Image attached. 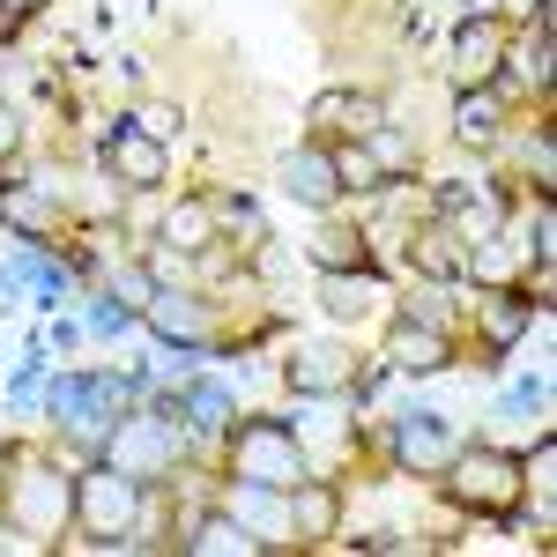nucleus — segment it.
Segmentation results:
<instances>
[{
	"label": "nucleus",
	"instance_id": "obj_8",
	"mask_svg": "<svg viewBox=\"0 0 557 557\" xmlns=\"http://www.w3.org/2000/svg\"><path fill=\"white\" fill-rule=\"evenodd\" d=\"M394 454H401V469H417V475H446V461L461 454V438L438 424V417H409L401 438H394Z\"/></svg>",
	"mask_w": 557,
	"mask_h": 557
},
{
	"label": "nucleus",
	"instance_id": "obj_29",
	"mask_svg": "<svg viewBox=\"0 0 557 557\" xmlns=\"http://www.w3.org/2000/svg\"><path fill=\"white\" fill-rule=\"evenodd\" d=\"M15 141H23V120H15V112H8V104H0V157H8V149H15Z\"/></svg>",
	"mask_w": 557,
	"mask_h": 557
},
{
	"label": "nucleus",
	"instance_id": "obj_20",
	"mask_svg": "<svg viewBox=\"0 0 557 557\" xmlns=\"http://www.w3.org/2000/svg\"><path fill=\"white\" fill-rule=\"evenodd\" d=\"M349 380H357V372H349L343 349H298V357H290V386H298V394H343Z\"/></svg>",
	"mask_w": 557,
	"mask_h": 557
},
{
	"label": "nucleus",
	"instance_id": "obj_15",
	"mask_svg": "<svg viewBox=\"0 0 557 557\" xmlns=\"http://www.w3.org/2000/svg\"><path fill=\"white\" fill-rule=\"evenodd\" d=\"M409 260H417V275H431V283H454V275L469 268V246H461L454 223H431V231L409 238Z\"/></svg>",
	"mask_w": 557,
	"mask_h": 557
},
{
	"label": "nucleus",
	"instance_id": "obj_3",
	"mask_svg": "<svg viewBox=\"0 0 557 557\" xmlns=\"http://www.w3.org/2000/svg\"><path fill=\"white\" fill-rule=\"evenodd\" d=\"M446 483H454V498L475 506V513H513L520 491H528L520 461L513 454H491V446H461V454L446 461Z\"/></svg>",
	"mask_w": 557,
	"mask_h": 557
},
{
	"label": "nucleus",
	"instance_id": "obj_6",
	"mask_svg": "<svg viewBox=\"0 0 557 557\" xmlns=\"http://www.w3.org/2000/svg\"><path fill=\"white\" fill-rule=\"evenodd\" d=\"M380 97H357V89H320L312 97V134H343V141H364L380 127Z\"/></svg>",
	"mask_w": 557,
	"mask_h": 557
},
{
	"label": "nucleus",
	"instance_id": "obj_30",
	"mask_svg": "<svg viewBox=\"0 0 557 557\" xmlns=\"http://www.w3.org/2000/svg\"><path fill=\"white\" fill-rule=\"evenodd\" d=\"M223 223H231V231H260V215L246 209V201H231V209H223Z\"/></svg>",
	"mask_w": 557,
	"mask_h": 557
},
{
	"label": "nucleus",
	"instance_id": "obj_12",
	"mask_svg": "<svg viewBox=\"0 0 557 557\" xmlns=\"http://www.w3.org/2000/svg\"><path fill=\"white\" fill-rule=\"evenodd\" d=\"M320 298H327L335 320H364V312L386 298V283L372 268H320Z\"/></svg>",
	"mask_w": 557,
	"mask_h": 557
},
{
	"label": "nucleus",
	"instance_id": "obj_17",
	"mask_svg": "<svg viewBox=\"0 0 557 557\" xmlns=\"http://www.w3.org/2000/svg\"><path fill=\"white\" fill-rule=\"evenodd\" d=\"M178 550L186 557H253V550H268V543H260L253 528H238L231 513H201V528H194Z\"/></svg>",
	"mask_w": 557,
	"mask_h": 557
},
{
	"label": "nucleus",
	"instance_id": "obj_19",
	"mask_svg": "<svg viewBox=\"0 0 557 557\" xmlns=\"http://www.w3.org/2000/svg\"><path fill=\"white\" fill-rule=\"evenodd\" d=\"M498 120H506L498 83H475V89L454 97V134H461V141H498Z\"/></svg>",
	"mask_w": 557,
	"mask_h": 557
},
{
	"label": "nucleus",
	"instance_id": "obj_21",
	"mask_svg": "<svg viewBox=\"0 0 557 557\" xmlns=\"http://www.w3.org/2000/svg\"><path fill=\"white\" fill-rule=\"evenodd\" d=\"M164 238H172L178 253L209 246V238H215V209H209V201H178V209L164 215Z\"/></svg>",
	"mask_w": 557,
	"mask_h": 557
},
{
	"label": "nucleus",
	"instance_id": "obj_10",
	"mask_svg": "<svg viewBox=\"0 0 557 557\" xmlns=\"http://www.w3.org/2000/svg\"><path fill=\"white\" fill-rule=\"evenodd\" d=\"M149 327L164 335V343H209V305L186 298V290H149Z\"/></svg>",
	"mask_w": 557,
	"mask_h": 557
},
{
	"label": "nucleus",
	"instance_id": "obj_31",
	"mask_svg": "<svg viewBox=\"0 0 557 557\" xmlns=\"http://www.w3.org/2000/svg\"><path fill=\"white\" fill-rule=\"evenodd\" d=\"M469 15H498V0H469Z\"/></svg>",
	"mask_w": 557,
	"mask_h": 557
},
{
	"label": "nucleus",
	"instance_id": "obj_28",
	"mask_svg": "<svg viewBox=\"0 0 557 557\" xmlns=\"http://www.w3.org/2000/svg\"><path fill=\"white\" fill-rule=\"evenodd\" d=\"M401 312H424V327H438V290H417V298H401Z\"/></svg>",
	"mask_w": 557,
	"mask_h": 557
},
{
	"label": "nucleus",
	"instance_id": "obj_16",
	"mask_svg": "<svg viewBox=\"0 0 557 557\" xmlns=\"http://www.w3.org/2000/svg\"><path fill=\"white\" fill-rule=\"evenodd\" d=\"M67 513H75V491H67L60 475H45V469L23 475V498H15V520H23V528H60Z\"/></svg>",
	"mask_w": 557,
	"mask_h": 557
},
{
	"label": "nucleus",
	"instance_id": "obj_23",
	"mask_svg": "<svg viewBox=\"0 0 557 557\" xmlns=\"http://www.w3.org/2000/svg\"><path fill=\"white\" fill-rule=\"evenodd\" d=\"M327 157H335L343 194H372V186H386V172L372 164V149H364V141H343V149H327Z\"/></svg>",
	"mask_w": 557,
	"mask_h": 557
},
{
	"label": "nucleus",
	"instance_id": "obj_1",
	"mask_svg": "<svg viewBox=\"0 0 557 557\" xmlns=\"http://www.w3.org/2000/svg\"><path fill=\"white\" fill-rule=\"evenodd\" d=\"M231 475L253 483V491H290V483H305L298 431L275 424V417H246V424L231 431Z\"/></svg>",
	"mask_w": 557,
	"mask_h": 557
},
{
	"label": "nucleus",
	"instance_id": "obj_26",
	"mask_svg": "<svg viewBox=\"0 0 557 557\" xmlns=\"http://www.w3.org/2000/svg\"><path fill=\"white\" fill-rule=\"evenodd\" d=\"M134 120H141V134H149V141H164V134L178 127V112H172V104H141Z\"/></svg>",
	"mask_w": 557,
	"mask_h": 557
},
{
	"label": "nucleus",
	"instance_id": "obj_2",
	"mask_svg": "<svg viewBox=\"0 0 557 557\" xmlns=\"http://www.w3.org/2000/svg\"><path fill=\"white\" fill-rule=\"evenodd\" d=\"M75 513L97 528V543H127V528L141 520V475L120 461H97L75 475Z\"/></svg>",
	"mask_w": 557,
	"mask_h": 557
},
{
	"label": "nucleus",
	"instance_id": "obj_5",
	"mask_svg": "<svg viewBox=\"0 0 557 557\" xmlns=\"http://www.w3.org/2000/svg\"><path fill=\"white\" fill-rule=\"evenodd\" d=\"M178 454V431L172 417H127L120 424V438H112V461L134 475H164V461Z\"/></svg>",
	"mask_w": 557,
	"mask_h": 557
},
{
	"label": "nucleus",
	"instance_id": "obj_22",
	"mask_svg": "<svg viewBox=\"0 0 557 557\" xmlns=\"http://www.w3.org/2000/svg\"><path fill=\"white\" fill-rule=\"evenodd\" d=\"M0 215H8L15 231H30V238H52V223H60V215L45 209L30 186H0Z\"/></svg>",
	"mask_w": 557,
	"mask_h": 557
},
{
	"label": "nucleus",
	"instance_id": "obj_11",
	"mask_svg": "<svg viewBox=\"0 0 557 557\" xmlns=\"http://www.w3.org/2000/svg\"><path fill=\"white\" fill-rule=\"evenodd\" d=\"M290 528H298V543H320V535H335L343 528V491L335 483H290Z\"/></svg>",
	"mask_w": 557,
	"mask_h": 557
},
{
	"label": "nucleus",
	"instance_id": "obj_14",
	"mask_svg": "<svg viewBox=\"0 0 557 557\" xmlns=\"http://www.w3.org/2000/svg\"><path fill=\"white\" fill-rule=\"evenodd\" d=\"M386 364H394V372H446V364H454V349H446V335H438V327L401 320V327L386 335Z\"/></svg>",
	"mask_w": 557,
	"mask_h": 557
},
{
	"label": "nucleus",
	"instance_id": "obj_7",
	"mask_svg": "<svg viewBox=\"0 0 557 557\" xmlns=\"http://www.w3.org/2000/svg\"><path fill=\"white\" fill-rule=\"evenodd\" d=\"M498 60H506V30H498V15H475L469 30L454 38V75H461V89L498 83Z\"/></svg>",
	"mask_w": 557,
	"mask_h": 557
},
{
	"label": "nucleus",
	"instance_id": "obj_9",
	"mask_svg": "<svg viewBox=\"0 0 557 557\" xmlns=\"http://www.w3.org/2000/svg\"><path fill=\"white\" fill-rule=\"evenodd\" d=\"M283 194L305 201V209H335V194H343L335 157H327V149H298V157H283Z\"/></svg>",
	"mask_w": 557,
	"mask_h": 557
},
{
	"label": "nucleus",
	"instance_id": "obj_24",
	"mask_svg": "<svg viewBox=\"0 0 557 557\" xmlns=\"http://www.w3.org/2000/svg\"><path fill=\"white\" fill-rule=\"evenodd\" d=\"M364 149H372V164H380L386 178H394V172H409V164H417V141H409V134L394 127V120H380V127L364 134Z\"/></svg>",
	"mask_w": 557,
	"mask_h": 557
},
{
	"label": "nucleus",
	"instance_id": "obj_13",
	"mask_svg": "<svg viewBox=\"0 0 557 557\" xmlns=\"http://www.w3.org/2000/svg\"><path fill=\"white\" fill-rule=\"evenodd\" d=\"M104 164L127 178V186H164V141H149L141 127H120L104 141Z\"/></svg>",
	"mask_w": 557,
	"mask_h": 557
},
{
	"label": "nucleus",
	"instance_id": "obj_18",
	"mask_svg": "<svg viewBox=\"0 0 557 557\" xmlns=\"http://www.w3.org/2000/svg\"><path fill=\"white\" fill-rule=\"evenodd\" d=\"M475 312H483V335H491V349H513L520 327L535 320V298H520V290H475Z\"/></svg>",
	"mask_w": 557,
	"mask_h": 557
},
{
	"label": "nucleus",
	"instance_id": "obj_25",
	"mask_svg": "<svg viewBox=\"0 0 557 557\" xmlns=\"http://www.w3.org/2000/svg\"><path fill=\"white\" fill-rule=\"evenodd\" d=\"M312 260H320V268H372V246H364L357 231H320V238H312Z\"/></svg>",
	"mask_w": 557,
	"mask_h": 557
},
{
	"label": "nucleus",
	"instance_id": "obj_4",
	"mask_svg": "<svg viewBox=\"0 0 557 557\" xmlns=\"http://www.w3.org/2000/svg\"><path fill=\"white\" fill-rule=\"evenodd\" d=\"M438 209L454 215L461 246H491V238H498V223H506V194H498L491 178H475V186H446V194H438Z\"/></svg>",
	"mask_w": 557,
	"mask_h": 557
},
{
	"label": "nucleus",
	"instance_id": "obj_27",
	"mask_svg": "<svg viewBox=\"0 0 557 557\" xmlns=\"http://www.w3.org/2000/svg\"><path fill=\"white\" fill-rule=\"evenodd\" d=\"M194 424H223V394H209V386L194 394Z\"/></svg>",
	"mask_w": 557,
	"mask_h": 557
}]
</instances>
